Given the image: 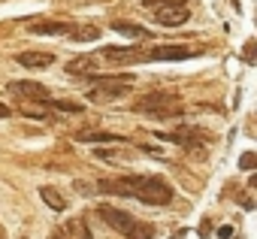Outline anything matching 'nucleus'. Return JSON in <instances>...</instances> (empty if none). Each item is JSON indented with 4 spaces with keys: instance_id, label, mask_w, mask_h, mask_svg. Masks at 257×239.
Segmentation results:
<instances>
[{
    "instance_id": "dca6fc26",
    "label": "nucleus",
    "mask_w": 257,
    "mask_h": 239,
    "mask_svg": "<svg viewBox=\"0 0 257 239\" xmlns=\"http://www.w3.org/2000/svg\"><path fill=\"white\" fill-rule=\"evenodd\" d=\"M112 31L131 37V40H149V31L143 25H134V22H112Z\"/></svg>"
},
{
    "instance_id": "ddd939ff",
    "label": "nucleus",
    "mask_w": 257,
    "mask_h": 239,
    "mask_svg": "<svg viewBox=\"0 0 257 239\" xmlns=\"http://www.w3.org/2000/svg\"><path fill=\"white\" fill-rule=\"evenodd\" d=\"M76 143H131L121 134H106V131H82L76 134Z\"/></svg>"
},
{
    "instance_id": "f8f14e48",
    "label": "nucleus",
    "mask_w": 257,
    "mask_h": 239,
    "mask_svg": "<svg viewBox=\"0 0 257 239\" xmlns=\"http://www.w3.org/2000/svg\"><path fill=\"white\" fill-rule=\"evenodd\" d=\"M61 230H64V236H67V239H94V236H91V230H88V221H85L82 215H73Z\"/></svg>"
},
{
    "instance_id": "4be33fe9",
    "label": "nucleus",
    "mask_w": 257,
    "mask_h": 239,
    "mask_svg": "<svg viewBox=\"0 0 257 239\" xmlns=\"http://www.w3.org/2000/svg\"><path fill=\"white\" fill-rule=\"evenodd\" d=\"M73 188H76L79 194H97V191H94V185H91V182H82V179H79V182H76Z\"/></svg>"
},
{
    "instance_id": "f03ea898",
    "label": "nucleus",
    "mask_w": 257,
    "mask_h": 239,
    "mask_svg": "<svg viewBox=\"0 0 257 239\" xmlns=\"http://www.w3.org/2000/svg\"><path fill=\"white\" fill-rule=\"evenodd\" d=\"M134 112H143V115H152V118H173V115L182 112V103L170 91H149V94L137 97Z\"/></svg>"
},
{
    "instance_id": "a878e982",
    "label": "nucleus",
    "mask_w": 257,
    "mask_h": 239,
    "mask_svg": "<svg viewBox=\"0 0 257 239\" xmlns=\"http://www.w3.org/2000/svg\"><path fill=\"white\" fill-rule=\"evenodd\" d=\"M230 233H233V227H221V230H218V236H221V239H227Z\"/></svg>"
},
{
    "instance_id": "7ed1b4c3",
    "label": "nucleus",
    "mask_w": 257,
    "mask_h": 239,
    "mask_svg": "<svg viewBox=\"0 0 257 239\" xmlns=\"http://www.w3.org/2000/svg\"><path fill=\"white\" fill-rule=\"evenodd\" d=\"M176 191L167 179L161 176H140V185H137V200L149 203V206H167L173 203Z\"/></svg>"
},
{
    "instance_id": "bb28decb",
    "label": "nucleus",
    "mask_w": 257,
    "mask_h": 239,
    "mask_svg": "<svg viewBox=\"0 0 257 239\" xmlns=\"http://www.w3.org/2000/svg\"><path fill=\"white\" fill-rule=\"evenodd\" d=\"M85 4H103V0H85Z\"/></svg>"
},
{
    "instance_id": "aec40b11",
    "label": "nucleus",
    "mask_w": 257,
    "mask_h": 239,
    "mask_svg": "<svg viewBox=\"0 0 257 239\" xmlns=\"http://www.w3.org/2000/svg\"><path fill=\"white\" fill-rule=\"evenodd\" d=\"M94 155L100 161H124V152H118V149H97Z\"/></svg>"
},
{
    "instance_id": "f257e3e1",
    "label": "nucleus",
    "mask_w": 257,
    "mask_h": 239,
    "mask_svg": "<svg viewBox=\"0 0 257 239\" xmlns=\"http://www.w3.org/2000/svg\"><path fill=\"white\" fill-rule=\"evenodd\" d=\"M88 82H91V88H88V94H85L88 103L106 106V103H118V100H124L127 94H131L137 76H134V73H112V76L94 73V76H88Z\"/></svg>"
},
{
    "instance_id": "2eb2a0df",
    "label": "nucleus",
    "mask_w": 257,
    "mask_h": 239,
    "mask_svg": "<svg viewBox=\"0 0 257 239\" xmlns=\"http://www.w3.org/2000/svg\"><path fill=\"white\" fill-rule=\"evenodd\" d=\"M40 197H43V203H46L49 209H55V212H64V209H67V197H64L58 188H52V185H43V188H40Z\"/></svg>"
},
{
    "instance_id": "9d476101",
    "label": "nucleus",
    "mask_w": 257,
    "mask_h": 239,
    "mask_svg": "<svg viewBox=\"0 0 257 239\" xmlns=\"http://www.w3.org/2000/svg\"><path fill=\"white\" fill-rule=\"evenodd\" d=\"M73 25L76 22H64V19H58V22H34L31 34H37V37H70Z\"/></svg>"
},
{
    "instance_id": "9b49d317",
    "label": "nucleus",
    "mask_w": 257,
    "mask_h": 239,
    "mask_svg": "<svg viewBox=\"0 0 257 239\" xmlns=\"http://www.w3.org/2000/svg\"><path fill=\"white\" fill-rule=\"evenodd\" d=\"M16 61H19L22 67H28V70H46V67L55 64V55H52V52H22Z\"/></svg>"
},
{
    "instance_id": "4468645a",
    "label": "nucleus",
    "mask_w": 257,
    "mask_h": 239,
    "mask_svg": "<svg viewBox=\"0 0 257 239\" xmlns=\"http://www.w3.org/2000/svg\"><path fill=\"white\" fill-rule=\"evenodd\" d=\"M67 73L70 76H94L97 73V61L91 55H82V58H73L67 64Z\"/></svg>"
},
{
    "instance_id": "6ab92c4d",
    "label": "nucleus",
    "mask_w": 257,
    "mask_h": 239,
    "mask_svg": "<svg viewBox=\"0 0 257 239\" xmlns=\"http://www.w3.org/2000/svg\"><path fill=\"white\" fill-rule=\"evenodd\" d=\"M43 103H46L49 109H61V112H82V106H79V103H70V100H52V97H49V100H43Z\"/></svg>"
},
{
    "instance_id": "39448f33",
    "label": "nucleus",
    "mask_w": 257,
    "mask_h": 239,
    "mask_svg": "<svg viewBox=\"0 0 257 239\" xmlns=\"http://www.w3.org/2000/svg\"><path fill=\"white\" fill-rule=\"evenodd\" d=\"M137 185H140V176H118V179H100L94 188L112 197H137Z\"/></svg>"
},
{
    "instance_id": "f3484780",
    "label": "nucleus",
    "mask_w": 257,
    "mask_h": 239,
    "mask_svg": "<svg viewBox=\"0 0 257 239\" xmlns=\"http://www.w3.org/2000/svg\"><path fill=\"white\" fill-rule=\"evenodd\" d=\"M70 37H73L76 43H94V40L100 37V28H97V25H73Z\"/></svg>"
},
{
    "instance_id": "20e7f679",
    "label": "nucleus",
    "mask_w": 257,
    "mask_h": 239,
    "mask_svg": "<svg viewBox=\"0 0 257 239\" xmlns=\"http://www.w3.org/2000/svg\"><path fill=\"white\" fill-rule=\"evenodd\" d=\"M97 215L103 218L106 227H112V230L121 233V236H127V233H131V227L137 224V218H134L131 212H124V209H118V206H109V203H103V206L97 209Z\"/></svg>"
},
{
    "instance_id": "c85d7f7f",
    "label": "nucleus",
    "mask_w": 257,
    "mask_h": 239,
    "mask_svg": "<svg viewBox=\"0 0 257 239\" xmlns=\"http://www.w3.org/2000/svg\"><path fill=\"white\" fill-rule=\"evenodd\" d=\"M22 239H28V236H22Z\"/></svg>"
},
{
    "instance_id": "423d86ee",
    "label": "nucleus",
    "mask_w": 257,
    "mask_h": 239,
    "mask_svg": "<svg viewBox=\"0 0 257 239\" xmlns=\"http://www.w3.org/2000/svg\"><path fill=\"white\" fill-rule=\"evenodd\" d=\"M203 55V49H188V46H155L146 52V61H188Z\"/></svg>"
},
{
    "instance_id": "a211bd4d",
    "label": "nucleus",
    "mask_w": 257,
    "mask_h": 239,
    "mask_svg": "<svg viewBox=\"0 0 257 239\" xmlns=\"http://www.w3.org/2000/svg\"><path fill=\"white\" fill-rule=\"evenodd\" d=\"M127 239H155V227L146 224V221H137L131 227V233H127Z\"/></svg>"
},
{
    "instance_id": "cd10ccee",
    "label": "nucleus",
    "mask_w": 257,
    "mask_h": 239,
    "mask_svg": "<svg viewBox=\"0 0 257 239\" xmlns=\"http://www.w3.org/2000/svg\"><path fill=\"white\" fill-rule=\"evenodd\" d=\"M0 239H7V236H4V230H0Z\"/></svg>"
},
{
    "instance_id": "6e6552de",
    "label": "nucleus",
    "mask_w": 257,
    "mask_h": 239,
    "mask_svg": "<svg viewBox=\"0 0 257 239\" xmlns=\"http://www.w3.org/2000/svg\"><path fill=\"white\" fill-rule=\"evenodd\" d=\"M7 91L16 94V97H22V100H40V103L49 100V88L40 85V82H31V79H16V82L7 85Z\"/></svg>"
},
{
    "instance_id": "b1692460",
    "label": "nucleus",
    "mask_w": 257,
    "mask_h": 239,
    "mask_svg": "<svg viewBox=\"0 0 257 239\" xmlns=\"http://www.w3.org/2000/svg\"><path fill=\"white\" fill-rule=\"evenodd\" d=\"M254 155H242V170H254Z\"/></svg>"
},
{
    "instance_id": "412c9836",
    "label": "nucleus",
    "mask_w": 257,
    "mask_h": 239,
    "mask_svg": "<svg viewBox=\"0 0 257 239\" xmlns=\"http://www.w3.org/2000/svg\"><path fill=\"white\" fill-rule=\"evenodd\" d=\"M173 4H185V0H143L146 10H161V7H173Z\"/></svg>"
},
{
    "instance_id": "1a4fd4ad",
    "label": "nucleus",
    "mask_w": 257,
    "mask_h": 239,
    "mask_svg": "<svg viewBox=\"0 0 257 239\" xmlns=\"http://www.w3.org/2000/svg\"><path fill=\"white\" fill-rule=\"evenodd\" d=\"M188 19H191V13H188L185 4H173V7L155 10V22H158L161 28H179V25H185Z\"/></svg>"
},
{
    "instance_id": "0eeeda50",
    "label": "nucleus",
    "mask_w": 257,
    "mask_h": 239,
    "mask_svg": "<svg viewBox=\"0 0 257 239\" xmlns=\"http://www.w3.org/2000/svg\"><path fill=\"white\" fill-rule=\"evenodd\" d=\"M100 55L112 64H140V61H146V52H140L137 46H103Z\"/></svg>"
},
{
    "instance_id": "393cba45",
    "label": "nucleus",
    "mask_w": 257,
    "mask_h": 239,
    "mask_svg": "<svg viewBox=\"0 0 257 239\" xmlns=\"http://www.w3.org/2000/svg\"><path fill=\"white\" fill-rule=\"evenodd\" d=\"M49 239H67V236H64V230H61V227H55V230H52V236H49Z\"/></svg>"
},
{
    "instance_id": "5701e85b",
    "label": "nucleus",
    "mask_w": 257,
    "mask_h": 239,
    "mask_svg": "<svg viewBox=\"0 0 257 239\" xmlns=\"http://www.w3.org/2000/svg\"><path fill=\"white\" fill-rule=\"evenodd\" d=\"M4 118H13V109L7 103H0V122H4Z\"/></svg>"
}]
</instances>
